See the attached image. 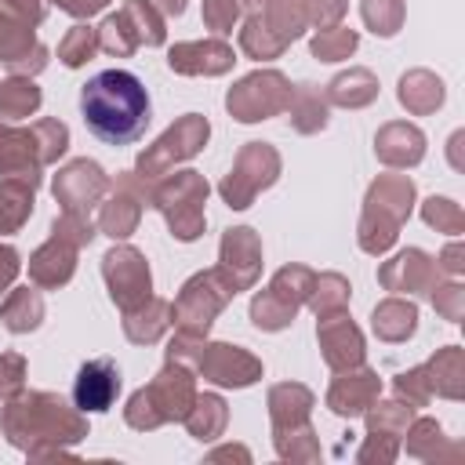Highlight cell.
Segmentation results:
<instances>
[{"mask_svg":"<svg viewBox=\"0 0 465 465\" xmlns=\"http://www.w3.org/2000/svg\"><path fill=\"white\" fill-rule=\"evenodd\" d=\"M33 127H36V134H40L44 163H47V167L58 163V160L65 156V149H69V127H65L62 120H54V116H40V120H33Z\"/></svg>","mask_w":465,"mask_h":465,"instance_id":"681fc988","label":"cell"},{"mask_svg":"<svg viewBox=\"0 0 465 465\" xmlns=\"http://www.w3.org/2000/svg\"><path fill=\"white\" fill-rule=\"evenodd\" d=\"M312 276H316V272H312L309 265H298V262L276 269L272 280L251 298V323H254L258 331H269V334L291 327L294 316H298V309H302L305 298H309Z\"/></svg>","mask_w":465,"mask_h":465,"instance_id":"8992f818","label":"cell"},{"mask_svg":"<svg viewBox=\"0 0 465 465\" xmlns=\"http://www.w3.org/2000/svg\"><path fill=\"white\" fill-rule=\"evenodd\" d=\"M76 258H80V247L58 232H51L33 254H29V280L40 287V291H58L73 280L76 272Z\"/></svg>","mask_w":465,"mask_h":465,"instance_id":"cb8c5ba5","label":"cell"},{"mask_svg":"<svg viewBox=\"0 0 465 465\" xmlns=\"http://www.w3.org/2000/svg\"><path fill=\"white\" fill-rule=\"evenodd\" d=\"M44 149H40V134L36 127H22V124H7L0 120V178H29L40 185L44 174Z\"/></svg>","mask_w":465,"mask_h":465,"instance_id":"ffe728a7","label":"cell"},{"mask_svg":"<svg viewBox=\"0 0 465 465\" xmlns=\"http://www.w3.org/2000/svg\"><path fill=\"white\" fill-rule=\"evenodd\" d=\"M207 196H211L207 178L200 171L185 167V171H174V174H163L153 182L149 207L160 211V218L167 222L171 236L178 243H193L207 229Z\"/></svg>","mask_w":465,"mask_h":465,"instance_id":"5b68a950","label":"cell"},{"mask_svg":"<svg viewBox=\"0 0 465 465\" xmlns=\"http://www.w3.org/2000/svg\"><path fill=\"white\" fill-rule=\"evenodd\" d=\"M421 367H425L432 396H443V400H461L465 396V356H461V345L436 349V356H429Z\"/></svg>","mask_w":465,"mask_h":465,"instance_id":"d6a6232c","label":"cell"},{"mask_svg":"<svg viewBox=\"0 0 465 465\" xmlns=\"http://www.w3.org/2000/svg\"><path fill=\"white\" fill-rule=\"evenodd\" d=\"M374 156L385 167H392V171L418 167L425 160V134H421V127L407 124V120L381 124L378 134H374Z\"/></svg>","mask_w":465,"mask_h":465,"instance_id":"d4e9b609","label":"cell"},{"mask_svg":"<svg viewBox=\"0 0 465 465\" xmlns=\"http://www.w3.org/2000/svg\"><path fill=\"white\" fill-rule=\"evenodd\" d=\"M149 91L127 69L94 73L80 87V116L87 131L105 145H131L149 127Z\"/></svg>","mask_w":465,"mask_h":465,"instance_id":"7a4b0ae2","label":"cell"},{"mask_svg":"<svg viewBox=\"0 0 465 465\" xmlns=\"http://www.w3.org/2000/svg\"><path fill=\"white\" fill-rule=\"evenodd\" d=\"M396 98L400 105L411 113V116H429L443 105L447 98V87L443 80L432 73V69H407L400 76V87H396Z\"/></svg>","mask_w":465,"mask_h":465,"instance_id":"83f0119b","label":"cell"},{"mask_svg":"<svg viewBox=\"0 0 465 465\" xmlns=\"http://www.w3.org/2000/svg\"><path fill=\"white\" fill-rule=\"evenodd\" d=\"M196 378L218 389H247L262 378V360L232 341H203V352L196 360Z\"/></svg>","mask_w":465,"mask_h":465,"instance_id":"9a60e30c","label":"cell"},{"mask_svg":"<svg viewBox=\"0 0 465 465\" xmlns=\"http://www.w3.org/2000/svg\"><path fill=\"white\" fill-rule=\"evenodd\" d=\"M98 51H105L113 58H131L138 51V40H134V33H131V25H127V18L120 11L102 18V25H98Z\"/></svg>","mask_w":465,"mask_h":465,"instance_id":"bcb514c9","label":"cell"},{"mask_svg":"<svg viewBox=\"0 0 465 465\" xmlns=\"http://www.w3.org/2000/svg\"><path fill=\"white\" fill-rule=\"evenodd\" d=\"M149 193H153V182H145L134 171H120L105 200L98 203V222H94L98 232H105L109 240H127L138 229L142 211L149 207Z\"/></svg>","mask_w":465,"mask_h":465,"instance_id":"4fadbf2b","label":"cell"},{"mask_svg":"<svg viewBox=\"0 0 465 465\" xmlns=\"http://www.w3.org/2000/svg\"><path fill=\"white\" fill-rule=\"evenodd\" d=\"M360 47V33L349 25H331V29H316L309 40V51L316 62H345L352 51Z\"/></svg>","mask_w":465,"mask_h":465,"instance_id":"7bdbcfd3","label":"cell"},{"mask_svg":"<svg viewBox=\"0 0 465 465\" xmlns=\"http://www.w3.org/2000/svg\"><path fill=\"white\" fill-rule=\"evenodd\" d=\"M272 447L283 461H320V436L312 421L294 425V429H272Z\"/></svg>","mask_w":465,"mask_h":465,"instance_id":"b9f144b4","label":"cell"},{"mask_svg":"<svg viewBox=\"0 0 465 465\" xmlns=\"http://www.w3.org/2000/svg\"><path fill=\"white\" fill-rule=\"evenodd\" d=\"M240 18H243L240 0H203V25H207L214 36H222V40L236 29Z\"/></svg>","mask_w":465,"mask_h":465,"instance_id":"816d5d0a","label":"cell"},{"mask_svg":"<svg viewBox=\"0 0 465 465\" xmlns=\"http://www.w3.org/2000/svg\"><path fill=\"white\" fill-rule=\"evenodd\" d=\"M0 432L29 461L73 458V447L87 436V414L51 389H18L4 400Z\"/></svg>","mask_w":465,"mask_h":465,"instance_id":"6da1fadb","label":"cell"},{"mask_svg":"<svg viewBox=\"0 0 465 465\" xmlns=\"http://www.w3.org/2000/svg\"><path fill=\"white\" fill-rule=\"evenodd\" d=\"M207 138H211V124H207V116H200V113H185V116H178L153 145H145L142 153H138V160H134V174H142L145 182H156V178H163L174 163H185V160H193L203 145H207Z\"/></svg>","mask_w":465,"mask_h":465,"instance_id":"9c48e42d","label":"cell"},{"mask_svg":"<svg viewBox=\"0 0 465 465\" xmlns=\"http://www.w3.org/2000/svg\"><path fill=\"white\" fill-rule=\"evenodd\" d=\"M229 287L240 294V291H251L262 276V236L251 229V225H232L222 232V243H218V265H214Z\"/></svg>","mask_w":465,"mask_h":465,"instance_id":"2e32d148","label":"cell"},{"mask_svg":"<svg viewBox=\"0 0 465 465\" xmlns=\"http://www.w3.org/2000/svg\"><path fill=\"white\" fill-rule=\"evenodd\" d=\"M44 316H47V309H44V294H40V287L33 283H25V287H11L7 294H4V302H0V323L11 331V334H29V331H36L40 323H44Z\"/></svg>","mask_w":465,"mask_h":465,"instance_id":"4dcf8cb0","label":"cell"},{"mask_svg":"<svg viewBox=\"0 0 465 465\" xmlns=\"http://www.w3.org/2000/svg\"><path fill=\"white\" fill-rule=\"evenodd\" d=\"M98 51V29H91L87 22H76L62 40H58V62L69 69H80L94 58Z\"/></svg>","mask_w":465,"mask_h":465,"instance_id":"ee69618b","label":"cell"},{"mask_svg":"<svg viewBox=\"0 0 465 465\" xmlns=\"http://www.w3.org/2000/svg\"><path fill=\"white\" fill-rule=\"evenodd\" d=\"M47 58H51V51L36 40L33 25L0 11V65L11 76H36L47 69Z\"/></svg>","mask_w":465,"mask_h":465,"instance_id":"d6986e66","label":"cell"},{"mask_svg":"<svg viewBox=\"0 0 465 465\" xmlns=\"http://www.w3.org/2000/svg\"><path fill=\"white\" fill-rule=\"evenodd\" d=\"M196 400V371L174 360H163V367L153 374L149 385L134 389L124 407V421L134 432H153L167 421H182Z\"/></svg>","mask_w":465,"mask_h":465,"instance_id":"277c9868","label":"cell"},{"mask_svg":"<svg viewBox=\"0 0 465 465\" xmlns=\"http://www.w3.org/2000/svg\"><path fill=\"white\" fill-rule=\"evenodd\" d=\"M156 4V11L163 15V18H178L182 11H185V0H153Z\"/></svg>","mask_w":465,"mask_h":465,"instance_id":"be15d7a7","label":"cell"},{"mask_svg":"<svg viewBox=\"0 0 465 465\" xmlns=\"http://www.w3.org/2000/svg\"><path fill=\"white\" fill-rule=\"evenodd\" d=\"M232 62H236V51L222 36L182 40L167 51V69L178 76H222L232 69Z\"/></svg>","mask_w":465,"mask_h":465,"instance_id":"603a6c76","label":"cell"},{"mask_svg":"<svg viewBox=\"0 0 465 465\" xmlns=\"http://www.w3.org/2000/svg\"><path fill=\"white\" fill-rule=\"evenodd\" d=\"M440 276L443 272H440L436 258L421 247H403L389 262H381V269H378V283L392 294H403V298H411V294L429 298V291L440 283Z\"/></svg>","mask_w":465,"mask_h":465,"instance_id":"e0dca14e","label":"cell"},{"mask_svg":"<svg viewBox=\"0 0 465 465\" xmlns=\"http://www.w3.org/2000/svg\"><path fill=\"white\" fill-rule=\"evenodd\" d=\"M265 0H240V7H243V15H254L258 7H262Z\"/></svg>","mask_w":465,"mask_h":465,"instance_id":"e7e4bbea","label":"cell"},{"mask_svg":"<svg viewBox=\"0 0 465 465\" xmlns=\"http://www.w3.org/2000/svg\"><path fill=\"white\" fill-rule=\"evenodd\" d=\"M120 367L113 356H94L87 363H80L76 378H73V403L84 414H102L116 403L120 396Z\"/></svg>","mask_w":465,"mask_h":465,"instance_id":"7402d4cb","label":"cell"},{"mask_svg":"<svg viewBox=\"0 0 465 465\" xmlns=\"http://www.w3.org/2000/svg\"><path fill=\"white\" fill-rule=\"evenodd\" d=\"M58 11H65L69 18H76V22H87L91 15H98V11H105L109 7V0H51Z\"/></svg>","mask_w":465,"mask_h":465,"instance_id":"91938a15","label":"cell"},{"mask_svg":"<svg viewBox=\"0 0 465 465\" xmlns=\"http://www.w3.org/2000/svg\"><path fill=\"white\" fill-rule=\"evenodd\" d=\"M418 200V189L407 174H378L363 196L360 225H356V243L363 254H385L396 240L403 222L411 218Z\"/></svg>","mask_w":465,"mask_h":465,"instance_id":"3957f363","label":"cell"},{"mask_svg":"<svg viewBox=\"0 0 465 465\" xmlns=\"http://www.w3.org/2000/svg\"><path fill=\"white\" fill-rule=\"evenodd\" d=\"M287 120L298 134H320L331 120V102L323 94V87L316 84H294L291 87V102H287Z\"/></svg>","mask_w":465,"mask_h":465,"instance_id":"f546056e","label":"cell"},{"mask_svg":"<svg viewBox=\"0 0 465 465\" xmlns=\"http://www.w3.org/2000/svg\"><path fill=\"white\" fill-rule=\"evenodd\" d=\"M378 396H381V378H378V371H371L367 363H360V367L334 371L323 403H327L331 414H338V418H360Z\"/></svg>","mask_w":465,"mask_h":465,"instance_id":"44dd1931","label":"cell"},{"mask_svg":"<svg viewBox=\"0 0 465 465\" xmlns=\"http://www.w3.org/2000/svg\"><path fill=\"white\" fill-rule=\"evenodd\" d=\"M207 458H211V461H222V458H240V461H251V450H247V447H218V450H211Z\"/></svg>","mask_w":465,"mask_h":465,"instance_id":"6125c7cd","label":"cell"},{"mask_svg":"<svg viewBox=\"0 0 465 465\" xmlns=\"http://www.w3.org/2000/svg\"><path fill=\"white\" fill-rule=\"evenodd\" d=\"M349 298H352V287H349V280H345L341 272H316L305 305H309L316 316H327V312L349 309Z\"/></svg>","mask_w":465,"mask_h":465,"instance_id":"60d3db41","label":"cell"},{"mask_svg":"<svg viewBox=\"0 0 465 465\" xmlns=\"http://www.w3.org/2000/svg\"><path fill=\"white\" fill-rule=\"evenodd\" d=\"M316 341H320V356H323V363H327L331 371L360 367L363 356H367L363 334H360V327L352 323L349 309L316 316Z\"/></svg>","mask_w":465,"mask_h":465,"instance_id":"ac0fdd59","label":"cell"},{"mask_svg":"<svg viewBox=\"0 0 465 465\" xmlns=\"http://www.w3.org/2000/svg\"><path fill=\"white\" fill-rule=\"evenodd\" d=\"M265 407H269L272 429H294V425L309 421V414L316 407V396L302 381H276L269 389V396H265Z\"/></svg>","mask_w":465,"mask_h":465,"instance_id":"4316f807","label":"cell"},{"mask_svg":"<svg viewBox=\"0 0 465 465\" xmlns=\"http://www.w3.org/2000/svg\"><path fill=\"white\" fill-rule=\"evenodd\" d=\"M102 280L109 291V302L120 312L138 309L142 302L153 298V272L149 262L138 247H131L127 240H113V247L102 254Z\"/></svg>","mask_w":465,"mask_h":465,"instance_id":"8fae6325","label":"cell"},{"mask_svg":"<svg viewBox=\"0 0 465 465\" xmlns=\"http://www.w3.org/2000/svg\"><path fill=\"white\" fill-rule=\"evenodd\" d=\"M116 11L127 18L138 47H163L167 44V18L156 11L153 0H124Z\"/></svg>","mask_w":465,"mask_h":465,"instance_id":"74e56055","label":"cell"},{"mask_svg":"<svg viewBox=\"0 0 465 465\" xmlns=\"http://www.w3.org/2000/svg\"><path fill=\"white\" fill-rule=\"evenodd\" d=\"M182 425L189 429L193 440L211 443V440H218V436L225 432V425H229V407H225V400H222L218 392H203V396L196 392V400H193L189 414L182 418Z\"/></svg>","mask_w":465,"mask_h":465,"instance_id":"d590c367","label":"cell"},{"mask_svg":"<svg viewBox=\"0 0 465 465\" xmlns=\"http://www.w3.org/2000/svg\"><path fill=\"white\" fill-rule=\"evenodd\" d=\"M414 407L411 403H403L400 396L396 400H374L367 411H363V418H367V436H363V447L356 450V461H363V465H392L396 458H400V440H403V432H407V425L414 421Z\"/></svg>","mask_w":465,"mask_h":465,"instance_id":"7c38bea8","label":"cell"},{"mask_svg":"<svg viewBox=\"0 0 465 465\" xmlns=\"http://www.w3.org/2000/svg\"><path fill=\"white\" fill-rule=\"evenodd\" d=\"M287 47L309 29V15H305V0H265L258 11H254Z\"/></svg>","mask_w":465,"mask_h":465,"instance_id":"f35d334b","label":"cell"},{"mask_svg":"<svg viewBox=\"0 0 465 465\" xmlns=\"http://www.w3.org/2000/svg\"><path fill=\"white\" fill-rule=\"evenodd\" d=\"M109 185H113V178L105 174V167L98 160L76 156V160H69V163L58 167V174L51 182V193H54V200H58L62 211H69V214H91L105 200Z\"/></svg>","mask_w":465,"mask_h":465,"instance_id":"5bb4252c","label":"cell"},{"mask_svg":"<svg viewBox=\"0 0 465 465\" xmlns=\"http://www.w3.org/2000/svg\"><path fill=\"white\" fill-rule=\"evenodd\" d=\"M421 218H425L429 229L447 232V236H458L465 229V211L454 200H447V196H429L421 203Z\"/></svg>","mask_w":465,"mask_h":465,"instance_id":"7dc6e473","label":"cell"},{"mask_svg":"<svg viewBox=\"0 0 465 465\" xmlns=\"http://www.w3.org/2000/svg\"><path fill=\"white\" fill-rule=\"evenodd\" d=\"M280 171H283V160H280L276 145H269V142H247L236 153L229 174L218 182V196L225 200V207L247 211L258 200V193H265L269 185H276Z\"/></svg>","mask_w":465,"mask_h":465,"instance_id":"52a82bcc","label":"cell"},{"mask_svg":"<svg viewBox=\"0 0 465 465\" xmlns=\"http://www.w3.org/2000/svg\"><path fill=\"white\" fill-rule=\"evenodd\" d=\"M232 298H236V291L229 287V280H225L218 269H200V272H193V276L182 283L178 298L171 302L174 327L207 338V331L214 327V320L225 312V305H229Z\"/></svg>","mask_w":465,"mask_h":465,"instance_id":"ba28073f","label":"cell"},{"mask_svg":"<svg viewBox=\"0 0 465 465\" xmlns=\"http://www.w3.org/2000/svg\"><path fill=\"white\" fill-rule=\"evenodd\" d=\"M240 51L247 58H254V62H272V58H280L287 51V44L258 15H243V22H240Z\"/></svg>","mask_w":465,"mask_h":465,"instance_id":"ab89813d","label":"cell"},{"mask_svg":"<svg viewBox=\"0 0 465 465\" xmlns=\"http://www.w3.org/2000/svg\"><path fill=\"white\" fill-rule=\"evenodd\" d=\"M203 341H207V338H200V334L174 331V338L167 341V360L185 363V367H193V371H196V360H200V352H203Z\"/></svg>","mask_w":465,"mask_h":465,"instance_id":"11a10c76","label":"cell"},{"mask_svg":"<svg viewBox=\"0 0 465 465\" xmlns=\"http://www.w3.org/2000/svg\"><path fill=\"white\" fill-rule=\"evenodd\" d=\"M291 80L280 69H254L247 76H240L229 94H225V109L232 120L240 124H258V120H272L287 109L291 102Z\"/></svg>","mask_w":465,"mask_h":465,"instance_id":"30bf717a","label":"cell"},{"mask_svg":"<svg viewBox=\"0 0 465 465\" xmlns=\"http://www.w3.org/2000/svg\"><path fill=\"white\" fill-rule=\"evenodd\" d=\"M327 102L331 105H341V109H363L378 98V76L363 65H352L345 73H338L327 87H323Z\"/></svg>","mask_w":465,"mask_h":465,"instance_id":"836d02e7","label":"cell"},{"mask_svg":"<svg viewBox=\"0 0 465 465\" xmlns=\"http://www.w3.org/2000/svg\"><path fill=\"white\" fill-rule=\"evenodd\" d=\"M44 105V91L33 84V76H7L0 80V120L18 124L36 116Z\"/></svg>","mask_w":465,"mask_h":465,"instance_id":"8d00e7d4","label":"cell"},{"mask_svg":"<svg viewBox=\"0 0 465 465\" xmlns=\"http://www.w3.org/2000/svg\"><path fill=\"white\" fill-rule=\"evenodd\" d=\"M371 331L389 345L407 341L418 331V305L403 294H392V298L378 302L374 312H371Z\"/></svg>","mask_w":465,"mask_h":465,"instance_id":"1f68e13d","label":"cell"},{"mask_svg":"<svg viewBox=\"0 0 465 465\" xmlns=\"http://www.w3.org/2000/svg\"><path fill=\"white\" fill-rule=\"evenodd\" d=\"M429 298H432V309H436L447 323H461V316H465V287L458 283V276L440 280V283L429 291Z\"/></svg>","mask_w":465,"mask_h":465,"instance_id":"c3c4849f","label":"cell"},{"mask_svg":"<svg viewBox=\"0 0 465 465\" xmlns=\"http://www.w3.org/2000/svg\"><path fill=\"white\" fill-rule=\"evenodd\" d=\"M18 272H22V258H18V251H15L11 243H0V294L11 291V283L18 280Z\"/></svg>","mask_w":465,"mask_h":465,"instance_id":"680465c9","label":"cell"},{"mask_svg":"<svg viewBox=\"0 0 465 465\" xmlns=\"http://www.w3.org/2000/svg\"><path fill=\"white\" fill-rule=\"evenodd\" d=\"M436 265H440L443 276H461V269H465V251H461V243H447V247L440 251Z\"/></svg>","mask_w":465,"mask_h":465,"instance_id":"94428289","label":"cell"},{"mask_svg":"<svg viewBox=\"0 0 465 465\" xmlns=\"http://www.w3.org/2000/svg\"><path fill=\"white\" fill-rule=\"evenodd\" d=\"M349 11V0H305V15H309V25L316 29H331V25H341Z\"/></svg>","mask_w":465,"mask_h":465,"instance_id":"9f6ffc18","label":"cell"},{"mask_svg":"<svg viewBox=\"0 0 465 465\" xmlns=\"http://www.w3.org/2000/svg\"><path fill=\"white\" fill-rule=\"evenodd\" d=\"M171 327H174L171 302H163V298H156V294H153L149 302H142L138 309L124 312V338H127L131 345H153V341H160Z\"/></svg>","mask_w":465,"mask_h":465,"instance_id":"f1b7e54d","label":"cell"},{"mask_svg":"<svg viewBox=\"0 0 465 465\" xmlns=\"http://www.w3.org/2000/svg\"><path fill=\"white\" fill-rule=\"evenodd\" d=\"M360 15L374 36H396L403 29L407 7H403V0H360Z\"/></svg>","mask_w":465,"mask_h":465,"instance_id":"f6af8a7d","label":"cell"},{"mask_svg":"<svg viewBox=\"0 0 465 465\" xmlns=\"http://www.w3.org/2000/svg\"><path fill=\"white\" fill-rule=\"evenodd\" d=\"M392 392H396L403 403H411L414 411H418V407H425V403L432 400V389H429L425 367H407V371H400V374L392 378Z\"/></svg>","mask_w":465,"mask_h":465,"instance_id":"f907efd6","label":"cell"},{"mask_svg":"<svg viewBox=\"0 0 465 465\" xmlns=\"http://www.w3.org/2000/svg\"><path fill=\"white\" fill-rule=\"evenodd\" d=\"M400 450H407L418 461H458L461 458V443H450L436 418H418V414L407 425V432L400 440Z\"/></svg>","mask_w":465,"mask_h":465,"instance_id":"484cf974","label":"cell"},{"mask_svg":"<svg viewBox=\"0 0 465 465\" xmlns=\"http://www.w3.org/2000/svg\"><path fill=\"white\" fill-rule=\"evenodd\" d=\"M0 11L36 29L44 22V15H47V4L44 0H0Z\"/></svg>","mask_w":465,"mask_h":465,"instance_id":"6f0895ef","label":"cell"},{"mask_svg":"<svg viewBox=\"0 0 465 465\" xmlns=\"http://www.w3.org/2000/svg\"><path fill=\"white\" fill-rule=\"evenodd\" d=\"M29 363L22 352H0V400H11L18 389H25Z\"/></svg>","mask_w":465,"mask_h":465,"instance_id":"db71d44e","label":"cell"},{"mask_svg":"<svg viewBox=\"0 0 465 465\" xmlns=\"http://www.w3.org/2000/svg\"><path fill=\"white\" fill-rule=\"evenodd\" d=\"M36 189L40 185L29 182V178H0V236L18 232L33 218Z\"/></svg>","mask_w":465,"mask_h":465,"instance_id":"e575fe53","label":"cell"},{"mask_svg":"<svg viewBox=\"0 0 465 465\" xmlns=\"http://www.w3.org/2000/svg\"><path fill=\"white\" fill-rule=\"evenodd\" d=\"M51 232H58V236H65V240H73L80 251L98 236V225L91 222V214H69V211H62L54 222H51Z\"/></svg>","mask_w":465,"mask_h":465,"instance_id":"f5cc1de1","label":"cell"}]
</instances>
